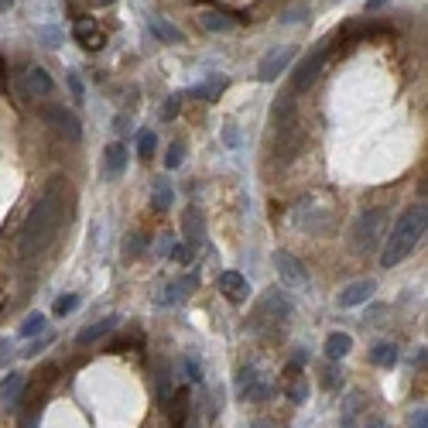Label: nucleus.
I'll use <instances>...</instances> for the list:
<instances>
[{
  "label": "nucleus",
  "instance_id": "obj_32",
  "mask_svg": "<svg viewBox=\"0 0 428 428\" xmlns=\"http://www.w3.org/2000/svg\"><path fill=\"white\" fill-rule=\"evenodd\" d=\"M408 428H428V411H425V405H422V408H415V411L408 415Z\"/></svg>",
  "mask_w": 428,
  "mask_h": 428
},
{
  "label": "nucleus",
  "instance_id": "obj_25",
  "mask_svg": "<svg viewBox=\"0 0 428 428\" xmlns=\"http://www.w3.org/2000/svg\"><path fill=\"white\" fill-rule=\"evenodd\" d=\"M155 148H158V137H155V130H144V134L137 137V158H141V162H148V158L155 155Z\"/></svg>",
  "mask_w": 428,
  "mask_h": 428
},
{
  "label": "nucleus",
  "instance_id": "obj_16",
  "mask_svg": "<svg viewBox=\"0 0 428 428\" xmlns=\"http://www.w3.org/2000/svg\"><path fill=\"white\" fill-rule=\"evenodd\" d=\"M192 288H195V278L188 274V278H182V281H175V284L165 288L168 295H158V305H178V302H185Z\"/></svg>",
  "mask_w": 428,
  "mask_h": 428
},
{
  "label": "nucleus",
  "instance_id": "obj_11",
  "mask_svg": "<svg viewBox=\"0 0 428 428\" xmlns=\"http://www.w3.org/2000/svg\"><path fill=\"white\" fill-rule=\"evenodd\" d=\"M72 35H76V41L83 45L86 52H99V48L106 45V38H103V31L96 28V21H93V17H79V21H76V28H72Z\"/></svg>",
  "mask_w": 428,
  "mask_h": 428
},
{
  "label": "nucleus",
  "instance_id": "obj_26",
  "mask_svg": "<svg viewBox=\"0 0 428 428\" xmlns=\"http://www.w3.org/2000/svg\"><path fill=\"white\" fill-rule=\"evenodd\" d=\"M41 333H45V315H41V312H35V315H28V319L21 322V336L31 340V336H41Z\"/></svg>",
  "mask_w": 428,
  "mask_h": 428
},
{
  "label": "nucleus",
  "instance_id": "obj_7",
  "mask_svg": "<svg viewBox=\"0 0 428 428\" xmlns=\"http://www.w3.org/2000/svg\"><path fill=\"white\" fill-rule=\"evenodd\" d=\"M295 55H298V48H295V45H278V48H274V52H271V55L257 66V79H260V83H274V79H278V76L291 66V59H295Z\"/></svg>",
  "mask_w": 428,
  "mask_h": 428
},
{
  "label": "nucleus",
  "instance_id": "obj_34",
  "mask_svg": "<svg viewBox=\"0 0 428 428\" xmlns=\"http://www.w3.org/2000/svg\"><path fill=\"white\" fill-rule=\"evenodd\" d=\"M223 141H226L230 148H237V144H240V130H237L233 124H223Z\"/></svg>",
  "mask_w": 428,
  "mask_h": 428
},
{
  "label": "nucleus",
  "instance_id": "obj_42",
  "mask_svg": "<svg viewBox=\"0 0 428 428\" xmlns=\"http://www.w3.org/2000/svg\"><path fill=\"white\" fill-rule=\"evenodd\" d=\"M10 3H14V0H0V10H10Z\"/></svg>",
  "mask_w": 428,
  "mask_h": 428
},
{
  "label": "nucleus",
  "instance_id": "obj_27",
  "mask_svg": "<svg viewBox=\"0 0 428 428\" xmlns=\"http://www.w3.org/2000/svg\"><path fill=\"white\" fill-rule=\"evenodd\" d=\"M291 113H295V96L291 93L288 96H278V103H274V124H281V117L291 120Z\"/></svg>",
  "mask_w": 428,
  "mask_h": 428
},
{
  "label": "nucleus",
  "instance_id": "obj_21",
  "mask_svg": "<svg viewBox=\"0 0 428 428\" xmlns=\"http://www.w3.org/2000/svg\"><path fill=\"white\" fill-rule=\"evenodd\" d=\"M199 24H202L206 31H230V28H233V17H226V14H220V10H202V14H199Z\"/></svg>",
  "mask_w": 428,
  "mask_h": 428
},
{
  "label": "nucleus",
  "instance_id": "obj_28",
  "mask_svg": "<svg viewBox=\"0 0 428 428\" xmlns=\"http://www.w3.org/2000/svg\"><path fill=\"white\" fill-rule=\"evenodd\" d=\"M182 158H185V144H182V141H175V144H171L168 148V155H165V168H178V165H182Z\"/></svg>",
  "mask_w": 428,
  "mask_h": 428
},
{
  "label": "nucleus",
  "instance_id": "obj_13",
  "mask_svg": "<svg viewBox=\"0 0 428 428\" xmlns=\"http://www.w3.org/2000/svg\"><path fill=\"white\" fill-rule=\"evenodd\" d=\"M182 233H185L188 244H202V237H206V216H202V209L188 206L182 213Z\"/></svg>",
  "mask_w": 428,
  "mask_h": 428
},
{
  "label": "nucleus",
  "instance_id": "obj_8",
  "mask_svg": "<svg viewBox=\"0 0 428 428\" xmlns=\"http://www.w3.org/2000/svg\"><path fill=\"white\" fill-rule=\"evenodd\" d=\"M220 291H223L226 302L244 305L247 295H251V284H247V278H244L240 271H223V274H220Z\"/></svg>",
  "mask_w": 428,
  "mask_h": 428
},
{
  "label": "nucleus",
  "instance_id": "obj_33",
  "mask_svg": "<svg viewBox=\"0 0 428 428\" xmlns=\"http://www.w3.org/2000/svg\"><path fill=\"white\" fill-rule=\"evenodd\" d=\"M55 340V336H48V333H41V340H35L31 342V346H28V349H24V356H38V353H41V349H45V346H48V342Z\"/></svg>",
  "mask_w": 428,
  "mask_h": 428
},
{
  "label": "nucleus",
  "instance_id": "obj_9",
  "mask_svg": "<svg viewBox=\"0 0 428 428\" xmlns=\"http://www.w3.org/2000/svg\"><path fill=\"white\" fill-rule=\"evenodd\" d=\"M274 271L281 274L284 284H305V281H309V271L298 264V257L288 254V251H278V254H274Z\"/></svg>",
  "mask_w": 428,
  "mask_h": 428
},
{
  "label": "nucleus",
  "instance_id": "obj_31",
  "mask_svg": "<svg viewBox=\"0 0 428 428\" xmlns=\"http://www.w3.org/2000/svg\"><path fill=\"white\" fill-rule=\"evenodd\" d=\"M322 387H326V391H336V387H342V370H340V367H329V370H326Z\"/></svg>",
  "mask_w": 428,
  "mask_h": 428
},
{
  "label": "nucleus",
  "instance_id": "obj_37",
  "mask_svg": "<svg viewBox=\"0 0 428 428\" xmlns=\"http://www.w3.org/2000/svg\"><path fill=\"white\" fill-rule=\"evenodd\" d=\"M69 89H72V99H83L86 96V89H83V83H79L76 72H69Z\"/></svg>",
  "mask_w": 428,
  "mask_h": 428
},
{
  "label": "nucleus",
  "instance_id": "obj_30",
  "mask_svg": "<svg viewBox=\"0 0 428 428\" xmlns=\"http://www.w3.org/2000/svg\"><path fill=\"white\" fill-rule=\"evenodd\" d=\"M178 110H182V93L168 96V103L162 106V120H175V117H178Z\"/></svg>",
  "mask_w": 428,
  "mask_h": 428
},
{
  "label": "nucleus",
  "instance_id": "obj_36",
  "mask_svg": "<svg viewBox=\"0 0 428 428\" xmlns=\"http://www.w3.org/2000/svg\"><path fill=\"white\" fill-rule=\"evenodd\" d=\"M113 130H117V134H127V130H130V117H127V113H117V117H113Z\"/></svg>",
  "mask_w": 428,
  "mask_h": 428
},
{
  "label": "nucleus",
  "instance_id": "obj_1",
  "mask_svg": "<svg viewBox=\"0 0 428 428\" xmlns=\"http://www.w3.org/2000/svg\"><path fill=\"white\" fill-rule=\"evenodd\" d=\"M69 220H72V188H69V178L55 175V178L45 185V192L38 195L35 209L28 213V220H24V226H21V237H17L21 254L24 257L41 254V251L59 237V230H62Z\"/></svg>",
  "mask_w": 428,
  "mask_h": 428
},
{
  "label": "nucleus",
  "instance_id": "obj_35",
  "mask_svg": "<svg viewBox=\"0 0 428 428\" xmlns=\"http://www.w3.org/2000/svg\"><path fill=\"white\" fill-rule=\"evenodd\" d=\"M171 260H182V264H185V260H192V251H188V247H185V244H171Z\"/></svg>",
  "mask_w": 428,
  "mask_h": 428
},
{
  "label": "nucleus",
  "instance_id": "obj_5",
  "mask_svg": "<svg viewBox=\"0 0 428 428\" xmlns=\"http://www.w3.org/2000/svg\"><path fill=\"white\" fill-rule=\"evenodd\" d=\"M38 117H41L48 127H55L59 134H66L69 141H79V134H83V124H79V117H76L72 110H66L62 103H45V106L38 110Z\"/></svg>",
  "mask_w": 428,
  "mask_h": 428
},
{
  "label": "nucleus",
  "instance_id": "obj_20",
  "mask_svg": "<svg viewBox=\"0 0 428 428\" xmlns=\"http://www.w3.org/2000/svg\"><path fill=\"white\" fill-rule=\"evenodd\" d=\"M370 363H377V367H394L398 363V346L387 340H380L373 349H370Z\"/></svg>",
  "mask_w": 428,
  "mask_h": 428
},
{
  "label": "nucleus",
  "instance_id": "obj_29",
  "mask_svg": "<svg viewBox=\"0 0 428 428\" xmlns=\"http://www.w3.org/2000/svg\"><path fill=\"white\" fill-rule=\"evenodd\" d=\"M76 305H79V295H62V298H55V315H69Z\"/></svg>",
  "mask_w": 428,
  "mask_h": 428
},
{
  "label": "nucleus",
  "instance_id": "obj_41",
  "mask_svg": "<svg viewBox=\"0 0 428 428\" xmlns=\"http://www.w3.org/2000/svg\"><path fill=\"white\" fill-rule=\"evenodd\" d=\"M89 3H96V7H106V3H113V0H89Z\"/></svg>",
  "mask_w": 428,
  "mask_h": 428
},
{
  "label": "nucleus",
  "instance_id": "obj_24",
  "mask_svg": "<svg viewBox=\"0 0 428 428\" xmlns=\"http://www.w3.org/2000/svg\"><path fill=\"white\" fill-rule=\"evenodd\" d=\"M155 209H171V202H175V195H171V185L165 182V178H158L155 182Z\"/></svg>",
  "mask_w": 428,
  "mask_h": 428
},
{
  "label": "nucleus",
  "instance_id": "obj_38",
  "mask_svg": "<svg viewBox=\"0 0 428 428\" xmlns=\"http://www.w3.org/2000/svg\"><path fill=\"white\" fill-rule=\"evenodd\" d=\"M185 370H188V380H195V384L202 380V370H199V363H195V360H185Z\"/></svg>",
  "mask_w": 428,
  "mask_h": 428
},
{
  "label": "nucleus",
  "instance_id": "obj_17",
  "mask_svg": "<svg viewBox=\"0 0 428 428\" xmlns=\"http://www.w3.org/2000/svg\"><path fill=\"white\" fill-rule=\"evenodd\" d=\"M21 391H24V377L21 373H7L3 380H0V401L10 408V405H17V398H21Z\"/></svg>",
  "mask_w": 428,
  "mask_h": 428
},
{
  "label": "nucleus",
  "instance_id": "obj_18",
  "mask_svg": "<svg viewBox=\"0 0 428 428\" xmlns=\"http://www.w3.org/2000/svg\"><path fill=\"white\" fill-rule=\"evenodd\" d=\"M349 349H353V336H349V333H333V336L326 340V346H322V353H326L333 363H336V360H342Z\"/></svg>",
  "mask_w": 428,
  "mask_h": 428
},
{
  "label": "nucleus",
  "instance_id": "obj_4",
  "mask_svg": "<svg viewBox=\"0 0 428 428\" xmlns=\"http://www.w3.org/2000/svg\"><path fill=\"white\" fill-rule=\"evenodd\" d=\"M288 315H291V302L284 298V291L271 288V291H264V295H260L257 312H254L257 326H281Z\"/></svg>",
  "mask_w": 428,
  "mask_h": 428
},
{
  "label": "nucleus",
  "instance_id": "obj_23",
  "mask_svg": "<svg viewBox=\"0 0 428 428\" xmlns=\"http://www.w3.org/2000/svg\"><path fill=\"white\" fill-rule=\"evenodd\" d=\"M257 380H260V377H257L254 367H244V370L237 373V398H240V401H247V394L254 391Z\"/></svg>",
  "mask_w": 428,
  "mask_h": 428
},
{
  "label": "nucleus",
  "instance_id": "obj_39",
  "mask_svg": "<svg viewBox=\"0 0 428 428\" xmlns=\"http://www.w3.org/2000/svg\"><path fill=\"white\" fill-rule=\"evenodd\" d=\"M367 428H391V425H387V422H380V418H370V422H367Z\"/></svg>",
  "mask_w": 428,
  "mask_h": 428
},
{
  "label": "nucleus",
  "instance_id": "obj_19",
  "mask_svg": "<svg viewBox=\"0 0 428 428\" xmlns=\"http://www.w3.org/2000/svg\"><path fill=\"white\" fill-rule=\"evenodd\" d=\"M124 168H127V148H124L120 141H113V144L106 148V171L117 178V175H124Z\"/></svg>",
  "mask_w": 428,
  "mask_h": 428
},
{
  "label": "nucleus",
  "instance_id": "obj_2",
  "mask_svg": "<svg viewBox=\"0 0 428 428\" xmlns=\"http://www.w3.org/2000/svg\"><path fill=\"white\" fill-rule=\"evenodd\" d=\"M422 237H425V206H411V209H405L398 216V223H394V230H391V237H387V244L380 251V267L401 264L418 247Z\"/></svg>",
  "mask_w": 428,
  "mask_h": 428
},
{
  "label": "nucleus",
  "instance_id": "obj_10",
  "mask_svg": "<svg viewBox=\"0 0 428 428\" xmlns=\"http://www.w3.org/2000/svg\"><path fill=\"white\" fill-rule=\"evenodd\" d=\"M377 291V284L370 281V278H360V281H353V284H346L340 291V298H336V305L340 309H356V305H363V302H370V295Z\"/></svg>",
  "mask_w": 428,
  "mask_h": 428
},
{
  "label": "nucleus",
  "instance_id": "obj_3",
  "mask_svg": "<svg viewBox=\"0 0 428 428\" xmlns=\"http://www.w3.org/2000/svg\"><path fill=\"white\" fill-rule=\"evenodd\" d=\"M333 38L336 35H329V38H322L319 45H315V52H309L305 59H302V66L295 69V93H305V89H312V83L322 76V66H326V55H329V48H333Z\"/></svg>",
  "mask_w": 428,
  "mask_h": 428
},
{
  "label": "nucleus",
  "instance_id": "obj_15",
  "mask_svg": "<svg viewBox=\"0 0 428 428\" xmlns=\"http://www.w3.org/2000/svg\"><path fill=\"white\" fill-rule=\"evenodd\" d=\"M185 418H188V391H175L168 398V422L171 428H185Z\"/></svg>",
  "mask_w": 428,
  "mask_h": 428
},
{
  "label": "nucleus",
  "instance_id": "obj_12",
  "mask_svg": "<svg viewBox=\"0 0 428 428\" xmlns=\"http://www.w3.org/2000/svg\"><path fill=\"white\" fill-rule=\"evenodd\" d=\"M52 89H55V83H52V76H48L41 66H31V69L24 72V93H28L31 99H45V96H52Z\"/></svg>",
  "mask_w": 428,
  "mask_h": 428
},
{
  "label": "nucleus",
  "instance_id": "obj_22",
  "mask_svg": "<svg viewBox=\"0 0 428 428\" xmlns=\"http://www.w3.org/2000/svg\"><path fill=\"white\" fill-rule=\"evenodd\" d=\"M148 28H151V31H155V35H158L162 41H171V45L185 38V35H182V31L175 28V24H168V21H162V17H151V21H148Z\"/></svg>",
  "mask_w": 428,
  "mask_h": 428
},
{
  "label": "nucleus",
  "instance_id": "obj_14",
  "mask_svg": "<svg viewBox=\"0 0 428 428\" xmlns=\"http://www.w3.org/2000/svg\"><path fill=\"white\" fill-rule=\"evenodd\" d=\"M120 326V315H106V319H99V322H89L83 333L76 336V342L79 346H89V342H96V340H103V336H110L113 329Z\"/></svg>",
  "mask_w": 428,
  "mask_h": 428
},
{
  "label": "nucleus",
  "instance_id": "obj_6",
  "mask_svg": "<svg viewBox=\"0 0 428 428\" xmlns=\"http://www.w3.org/2000/svg\"><path fill=\"white\" fill-rule=\"evenodd\" d=\"M384 220H387V216H384V209H367V213L360 216V223H356V230H353V237H356V240H353V247H356L360 254H363V251H367V254L373 251V244H377V233H380Z\"/></svg>",
  "mask_w": 428,
  "mask_h": 428
},
{
  "label": "nucleus",
  "instance_id": "obj_43",
  "mask_svg": "<svg viewBox=\"0 0 428 428\" xmlns=\"http://www.w3.org/2000/svg\"><path fill=\"white\" fill-rule=\"evenodd\" d=\"M380 3H384V0H370V3H367V7H370V10H373V7H380Z\"/></svg>",
  "mask_w": 428,
  "mask_h": 428
},
{
  "label": "nucleus",
  "instance_id": "obj_40",
  "mask_svg": "<svg viewBox=\"0 0 428 428\" xmlns=\"http://www.w3.org/2000/svg\"><path fill=\"white\" fill-rule=\"evenodd\" d=\"M7 86V72H3V59H0V89Z\"/></svg>",
  "mask_w": 428,
  "mask_h": 428
}]
</instances>
